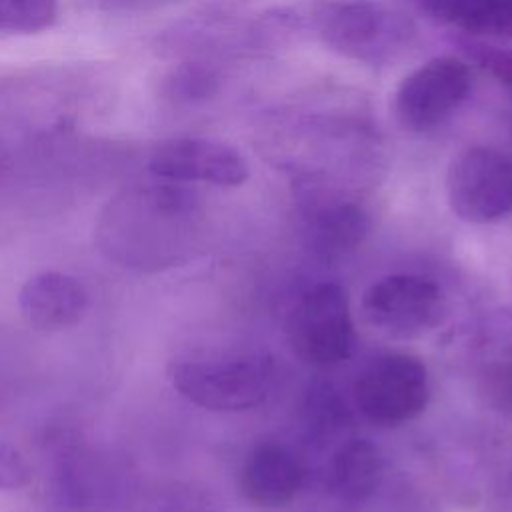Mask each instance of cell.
Here are the masks:
<instances>
[{"label":"cell","mask_w":512,"mask_h":512,"mask_svg":"<svg viewBox=\"0 0 512 512\" xmlns=\"http://www.w3.org/2000/svg\"><path fill=\"white\" fill-rule=\"evenodd\" d=\"M316 30L330 50L362 64H386L414 38V26L404 14L372 0L322 4Z\"/></svg>","instance_id":"obj_1"},{"label":"cell","mask_w":512,"mask_h":512,"mask_svg":"<svg viewBox=\"0 0 512 512\" xmlns=\"http://www.w3.org/2000/svg\"><path fill=\"white\" fill-rule=\"evenodd\" d=\"M174 390L212 412H240L258 406L272 386V360L238 356L178 362L170 370Z\"/></svg>","instance_id":"obj_2"},{"label":"cell","mask_w":512,"mask_h":512,"mask_svg":"<svg viewBox=\"0 0 512 512\" xmlns=\"http://www.w3.org/2000/svg\"><path fill=\"white\" fill-rule=\"evenodd\" d=\"M430 398L426 364L406 352L374 358L354 382L356 408L372 422L398 426L418 418Z\"/></svg>","instance_id":"obj_3"},{"label":"cell","mask_w":512,"mask_h":512,"mask_svg":"<svg viewBox=\"0 0 512 512\" xmlns=\"http://www.w3.org/2000/svg\"><path fill=\"white\" fill-rule=\"evenodd\" d=\"M450 210L470 224H492L512 214V156L472 146L452 158L446 172Z\"/></svg>","instance_id":"obj_4"},{"label":"cell","mask_w":512,"mask_h":512,"mask_svg":"<svg viewBox=\"0 0 512 512\" xmlns=\"http://www.w3.org/2000/svg\"><path fill=\"white\" fill-rule=\"evenodd\" d=\"M472 90L470 68L456 56H436L412 70L394 92L396 122L414 134L442 126Z\"/></svg>","instance_id":"obj_5"},{"label":"cell","mask_w":512,"mask_h":512,"mask_svg":"<svg viewBox=\"0 0 512 512\" xmlns=\"http://www.w3.org/2000/svg\"><path fill=\"white\" fill-rule=\"evenodd\" d=\"M354 322L346 288L322 282L310 288L288 320L292 350L312 366H332L350 356Z\"/></svg>","instance_id":"obj_6"},{"label":"cell","mask_w":512,"mask_h":512,"mask_svg":"<svg viewBox=\"0 0 512 512\" xmlns=\"http://www.w3.org/2000/svg\"><path fill=\"white\" fill-rule=\"evenodd\" d=\"M368 326L390 338H418L444 316L440 288L418 274H388L372 282L360 300Z\"/></svg>","instance_id":"obj_7"},{"label":"cell","mask_w":512,"mask_h":512,"mask_svg":"<svg viewBox=\"0 0 512 512\" xmlns=\"http://www.w3.org/2000/svg\"><path fill=\"white\" fill-rule=\"evenodd\" d=\"M56 494L76 512H136V484L130 470L82 446L62 452Z\"/></svg>","instance_id":"obj_8"},{"label":"cell","mask_w":512,"mask_h":512,"mask_svg":"<svg viewBox=\"0 0 512 512\" xmlns=\"http://www.w3.org/2000/svg\"><path fill=\"white\" fill-rule=\"evenodd\" d=\"M148 170L170 182H206L224 188L240 186L248 180L246 160L236 148L198 136L160 142L148 158Z\"/></svg>","instance_id":"obj_9"},{"label":"cell","mask_w":512,"mask_h":512,"mask_svg":"<svg viewBox=\"0 0 512 512\" xmlns=\"http://www.w3.org/2000/svg\"><path fill=\"white\" fill-rule=\"evenodd\" d=\"M18 306L30 326L64 330L82 322L90 306V294L78 278L46 270L26 280L18 294Z\"/></svg>","instance_id":"obj_10"},{"label":"cell","mask_w":512,"mask_h":512,"mask_svg":"<svg viewBox=\"0 0 512 512\" xmlns=\"http://www.w3.org/2000/svg\"><path fill=\"white\" fill-rule=\"evenodd\" d=\"M304 482L300 458L284 444H258L244 460L240 488L258 508H282L294 500Z\"/></svg>","instance_id":"obj_11"},{"label":"cell","mask_w":512,"mask_h":512,"mask_svg":"<svg viewBox=\"0 0 512 512\" xmlns=\"http://www.w3.org/2000/svg\"><path fill=\"white\" fill-rule=\"evenodd\" d=\"M330 472L332 486L340 498L362 502L380 488L384 458L370 440L352 438L334 452Z\"/></svg>","instance_id":"obj_12"},{"label":"cell","mask_w":512,"mask_h":512,"mask_svg":"<svg viewBox=\"0 0 512 512\" xmlns=\"http://www.w3.org/2000/svg\"><path fill=\"white\" fill-rule=\"evenodd\" d=\"M366 214L360 206L342 202L320 210L312 224L316 250L326 256H340L352 250L366 232Z\"/></svg>","instance_id":"obj_13"},{"label":"cell","mask_w":512,"mask_h":512,"mask_svg":"<svg viewBox=\"0 0 512 512\" xmlns=\"http://www.w3.org/2000/svg\"><path fill=\"white\" fill-rule=\"evenodd\" d=\"M446 24L478 38L512 40V0H456Z\"/></svg>","instance_id":"obj_14"},{"label":"cell","mask_w":512,"mask_h":512,"mask_svg":"<svg viewBox=\"0 0 512 512\" xmlns=\"http://www.w3.org/2000/svg\"><path fill=\"white\" fill-rule=\"evenodd\" d=\"M58 16V0H0V30L36 34L50 28Z\"/></svg>","instance_id":"obj_15"},{"label":"cell","mask_w":512,"mask_h":512,"mask_svg":"<svg viewBox=\"0 0 512 512\" xmlns=\"http://www.w3.org/2000/svg\"><path fill=\"white\" fill-rule=\"evenodd\" d=\"M470 58L496 82L512 90V50L500 48L486 42H464L462 44Z\"/></svg>","instance_id":"obj_16"},{"label":"cell","mask_w":512,"mask_h":512,"mask_svg":"<svg viewBox=\"0 0 512 512\" xmlns=\"http://www.w3.org/2000/svg\"><path fill=\"white\" fill-rule=\"evenodd\" d=\"M30 478L32 470L20 450L0 440V490H20Z\"/></svg>","instance_id":"obj_17"},{"label":"cell","mask_w":512,"mask_h":512,"mask_svg":"<svg viewBox=\"0 0 512 512\" xmlns=\"http://www.w3.org/2000/svg\"><path fill=\"white\" fill-rule=\"evenodd\" d=\"M454 2H456V0H418L420 8H422L430 18H434V20H438V22H442V24H446V18H448V14H450Z\"/></svg>","instance_id":"obj_18"},{"label":"cell","mask_w":512,"mask_h":512,"mask_svg":"<svg viewBox=\"0 0 512 512\" xmlns=\"http://www.w3.org/2000/svg\"><path fill=\"white\" fill-rule=\"evenodd\" d=\"M100 6H108V8H122V10H136V8H146V6H154L160 4L164 0H94Z\"/></svg>","instance_id":"obj_19"}]
</instances>
